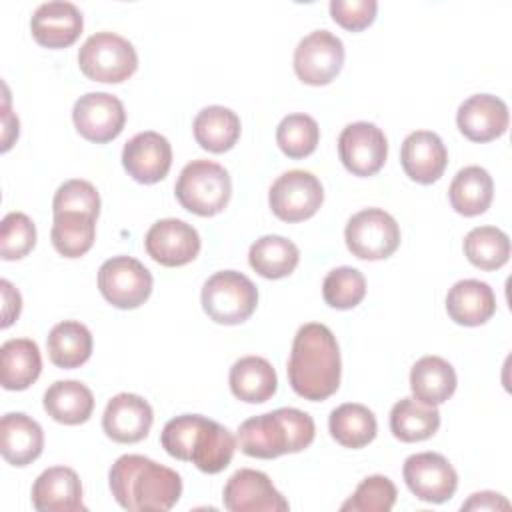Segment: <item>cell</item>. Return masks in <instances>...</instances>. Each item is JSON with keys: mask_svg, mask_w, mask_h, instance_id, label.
Wrapping results in <instances>:
<instances>
[{"mask_svg": "<svg viewBox=\"0 0 512 512\" xmlns=\"http://www.w3.org/2000/svg\"><path fill=\"white\" fill-rule=\"evenodd\" d=\"M196 142L214 154L230 150L240 138V118L226 106L202 108L192 124Z\"/></svg>", "mask_w": 512, "mask_h": 512, "instance_id": "obj_28", "label": "cell"}, {"mask_svg": "<svg viewBox=\"0 0 512 512\" xmlns=\"http://www.w3.org/2000/svg\"><path fill=\"white\" fill-rule=\"evenodd\" d=\"M44 410L56 422L76 426L92 416L94 396L78 380H58L44 392Z\"/></svg>", "mask_w": 512, "mask_h": 512, "instance_id": "obj_27", "label": "cell"}, {"mask_svg": "<svg viewBox=\"0 0 512 512\" xmlns=\"http://www.w3.org/2000/svg\"><path fill=\"white\" fill-rule=\"evenodd\" d=\"M464 254L480 270H498L510 258V240L496 226H476L464 236Z\"/></svg>", "mask_w": 512, "mask_h": 512, "instance_id": "obj_36", "label": "cell"}, {"mask_svg": "<svg viewBox=\"0 0 512 512\" xmlns=\"http://www.w3.org/2000/svg\"><path fill=\"white\" fill-rule=\"evenodd\" d=\"M408 490L422 502L442 504L450 500L458 488L454 466L438 452H418L404 460L402 468Z\"/></svg>", "mask_w": 512, "mask_h": 512, "instance_id": "obj_11", "label": "cell"}, {"mask_svg": "<svg viewBox=\"0 0 512 512\" xmlns=\"http://www.w3.org/2000/svg\"><path fill=\"white\" fill-rule=\"evenodd\" d=\"M122 166L136 182L156 184L166 178L172 166V146L154 130L138 132L124 144Z\"/></svg>", "mask_w": 512, "mask_h": 512, "instance_id": "obj_16", "label": "cell"}, {"mask_svg": "<svg viewBox=\"0 0 512 512\" xmlns=\"http://www.w3.org/2000/svg\"><path fill=\"white\" fill-rule=\"evenodd\" d=\"M316 426L310 414L298 408H278L244 420L238 426L236 444L246 456L272 460L308 448Z\"/></svg>", "mask_w": 512, "mask_h": 512, "instance_id": "obj_3", "label": "cell"}, {"mask_svg": "<svg viewBox=\"0 0 512 512\" xmlns=\"http://www.w3.org/2000/svg\"><path fill=\"white\" fill-rule=\"evenodd\" d=\"M46 348L54 366L78 368L92 354V334L82 322L64 320L50 330L46 338Z\"/></svg>", "mask_w": 512, "mask_h": 512, "instance_id": "obj_32", "label": "cell"}, {"mask_svg": "<svg viewBox=\"0 0 512 512\" xmlns=\"http://www.w3.org/2000/svg\"><path fill=\"white\" fill-rule=\"evenodd\" d=\"M318 140H320V128L316 120L302 112L284 116L276 128V142L280 150L294 160L310 156L316 150Z\"/></svg>", "mask_w": 512, "mask_h": 512, "instance_id": "obj_37", "label": "cell"}, {"mask_svg": "<svg viewBox=\"0 0 512 512\" xmlns=\"http://www.w3.org/2000/svg\"><path fill=\"white\" fill-rule=\"evenodd\" d=\"M328 428L332 438L344 448H364L378 432L374 412L358 402H346L334 408L328 418Z\"/></svg>", "mask_w": 512, "mask_h": 512, "instance_id": "obj_31", "label": "cell"}, {"mask_svg": "<svg viewBox=\"0 0 512 512\" xmlns=\"http://www.w3.org/2000/svg\"><path fill=\"white\" fill-rule=\"evenodd\" d=\"M292 390L312 402L326 400L340 386V348L332 330L320 322L298 328L288 358Z\"/></svg>", "mask_w": 512, "mask_h": 512, "instance_id": "obj_1", "label": "cell"}, {"mask_svg": "<svg viewBox=\"0 0 512 512\" xmlns=\"http://www.w3.org/2000/svg\"><path fill=\"white\" fill-rule=\"evenodd\" d=\"M300 260L298 246L278 234H266L258 238L248 252V262L262 278L278 280L294 272Z\"/></svg>", "mask_w": 512, "mask_h": 512, "instance_id": "obj_30", "label": "cell"}, {"mask_svg": "<svg viewBox=\"0 0 512 512\" xmlns=\"http://www.w3.org/2000/svg\"><path fill=\"white\" fill-rule=\"evenodd\" d=\"M446 312L460 326H480L496 312L494 290L482 280H458L446 294Z\"/></svg>", "mask_w": 512, "mask_h": 512, "instance_id": "obj_23", "label": "cell"}, {"mask_svg": "<svg viewBox=\"0 0 512 512\" xmlns=\"http://www.w3.org/2000/svg\"><path fill=\"white\" fill-rule=\"evenodd\" d=\"M174 192L188 212L214 216L226 208L232 194V180L224 166L212 160H192L182 168Z\"/></svg>", "mask_w": 512, "mask_h": 512, "instance_id": "obj_4", "label": "cell"}, {"mask_svg": "<svg viewBox=\"0 0 512 512\" xmlns=\"http://www.w3.org/2000/svg\"><path fill=\"white\" fill-rule=\"evenodd\" d=\"M494 196V182L482 166H466L454 176L448 198L452 208L462 216H478L488 210Z\"/></svg>", "mask_w": 512, "mask_h": 512, "instance_id": "obj_29", "label": "cell"}, {"mask_svg": "<svg viewBox=\"0 0 512 512\" xmlns=\"http://www.w3.org/2000/svg\"><path fill=\"white\" fill-rule=\"evenodd\" d=\"M232 394L248 404H262L270 400L278 388V378L272 364L262 356H244L230 368Z\"/></svg>", "mask_w": 512, "mask_h": 512, "instance_id": "obj_25", "label": "cell"}, {"mask_svg": "<svg viewBox=\"0 0 512 512\" xmlns=\"http://www.w3.org/2000/svg\"><path fill=\"white\" fill-rule=\"evenodd\" d=\"M154 422L152 406L138 394L120 392L108 400L102 414V428L108 438L120 444H134L148 436Z\"/></svg>", "mask_w": 512, "mask_h": 512, "instance_id": "obj_17", "label": "cell"}, {"mask_svg": "<svg viewBox=\"0 0 512 512\" xmlns=\"http://www.w3.org/2000/svg\"><path fill=\"white\" fill-rule=\"evenodd\" d=\"M344 64V44L328 30H314L294 50V72L310 86L332 82Z\"/></svg>", "mask_w": 512, "mask_h": 512, "instance_id": "obj_10", "label": "cell"}, {"mask_svg": "<svg viewBox=\"0 0 512 512\" xmlns=\"http://www.w3.org/2000/svg\"><path fill=\"white\" fill-rule=\"evenodd\" d=\"M96 236V218L80 212H62L54 214L50 238L56 248L66 258L84 256Z\"/></svg>", "mask_w": 512, "mask_h": 512, "instance_id": "obj_35", "label": "cell"}, {"mask_svg": "<svg viewBox=\"0 0 512 512\" xmlns=\"http://www.w3.org/2000/svg\"><path fill=\"white\" fill-rule=\"evenodd\" d=\"M440 412L416 398H402L390 410V430L402 442H420L436 434Z\"/></svg>", "mask_w": 512, "mask_h": 512, "instance_id": "obj_33", "label": "cell"}, {"mask_svg": "<svg viewBox=\"0 0 512 512\" xmlns=\"http://www.w3.org/2000/svg\"><path fill=\"white\" fill-rule=\"evenodd\" d=\"M84 28L82 12L66 0H50L40 4L32 18L30 30L34 40L46 48H66L78 40Z\"/></svg>", "mask_w": 512, "mask_h": 512, "instance_id": "obj_18", "label": "cell"}, {"mask_svg": "<svg viewBox=\"0 0 512 512\" xmlns=\"http://www.w3.org/2000/svg\"><path fill=\"white\" fill-rule=\"evenodd\" d=\"M324 302L336 310H350L366 296V278L352 266H340L326 274L322 282Z\"/></svg>", "mask_w": 512, "mask_h": 512, "instance_id": "obj_38", "label": "cell"}, {"mask_svg": "<svg viewBox=\"0 0 512 512\" xmlns=\"http://www.w3.org/2000/svg\"><path fill=\"white\" fill-rule=\"evenodd\" d=\"M98 288L120 310L142 306L152 292L150 270L132 256H112L98 270Z\"/></svg>", "mask_w": 512, "mask_h": 512, "instance_id": "obj_8", "label": "cell"}, {"mask_svg": "<svg viewBox=\"0 0 512 512\" xmlns=\"http://www.w3.org/2000/svg\"><path fill=\"white\" fill-rule=\"evenodd\" d=\"M2 150H8L12 146V140L18 138V118L10 112L8 102L4 104V118H2Z\"/></svg>", "mask_w": 512, "mask_h": 512, "instance_id": "obj_46", "label": "cell"}, {"mask_svg": "<svg viewBox=\"0 0 512 512\" xmlns=\"http://www.w3.org/2000/svg\"><path fill=\"white\" fill-rule=\"evenodd\" d=\"M400 162L410 180L418 184H432L444 174L448 152L436 132L416 130L402 142Z\"/></svg>", "mask_w": 512, "mask_h": 512, "instance_id": "obj_20", "label": "cell"}, {"mask_svg": "<svg viewBox=\"0 0 512 512\" xmlns=\"http://www.w3.org/2000/svg\"><path fill=\"white\" fill-rule=\"evenodd\" d=\"M72 120L82 138L104 144L122 132L126 124V110L114 94L88 92L74 102Z\"/></svg>", "mask_w": 512, "mask_h": 512, "instance_id": "obj_12", "label": "cell"}, {"mask_svg": "<svg viewBox=\"0 0 512 512\" xmlns=\"http://www.w3.org/2000/svg\"><path fill=\"white\" fill-rule=\"evenodd\" d=\"M324 200L320 180L306 170H288L274 180L268 192L272 212L284 222L312 218Z\"/></svg>", "mask_w": 512, "mask_h": 512, "instance_id": "obj_9", "label": "cell"}, {"mask_svg": "<svg viewBox=\"0 0 512 512\" xmlns=\"http://www.w3.org/2000/svg\"><path fill=\"white\" fill-rule=\"evenodd\" d=\"M202 308L216 324H242L258 304V290L254 282L236 270H220L212 274L202 286Z\"/></svg>", "mask_w": 512, "mask_h": 512, "instance_id": "obj_5", "label": "cell"}, {"mask_svg": "<svg viewBox=\"0 0 512 512\" xmlns=\"http://www.w3.org/2000/svg\"><path fill=\"white\" fill-rule=\"evenodd\" d=\"M108 484L114 500L128 512H166L182 494V478L176 470L140 454L120 456Z\"/></svg>", "mask_w": 512, "mask_h": 512, "instance_id": "obj_2", "label": "cell"}, {"mask_svg": "<svg viewBox=\"0 0 512 512\" xmlns=\"http://www.w3.org/2000/svg\"><path fill=\"white\" fill-rule=\"evenodd\" d=\"M508 508H510V502L502 494H496L490 490L476 492L462 504V510H508Z\"/></svg>", "mask_w": 512, "mask_h": 512, "instance_id": "obj_45", "label": "cell"}, {"mask_svg": "<svg viewBox=\"0 0 512 512\" xmlns=\"http://www.w3.org/2000/svg\"><path fill=\"white\" fill-rule=\"evenodd\" d=\"M410 390L426 406L444 404L456 390V372L440 356H422L410 370Z\"/></svg>", "mask_w": 512, "mask_h": 512, "instance_id": "obj_26", "label": "cell"}, {"mask_svg": "<svg viewBox=\"0 0 512 512\" xmlns=\"http://www.w3.org/2000/svg\"><path fill=\"white\" fill-rule=\"evenodd\" d=\"M348 250L360 260H382L400 246V228L392 214L382 208L356 212L344 230Z\"/></svg>", "mask_w": 512, "mask_h": 512, "instance_id": "obj_7", "label": "cell"}, {"mask_svg": "<svg viewBox=\"0 0 512 512\" xmlns=\"http://www.w3.org/2000/svg\"><path fill=\"white\" fill-rule=\"evenodd\" d=\"M52 212L62 214V212H80L98 218L100 214V194L98 190L80 178L66 180L64 184L58 186L54 200H52Z\"/></svg>", "mask_w": 512, "mask_h": 512, "instance_id": "obj_42", "label": "cell"}, {"mask_svg": "<svg viewBox=\"0 0 512 512\" xmlns=\"http://www.w3.org/2000/svg\"><path fill=\"white\" fill-rule=\"evenodd\" d=\"M234 450L236 438L232 432L208 418L196 438L190 462L206 474H218L232 462Z\"/></svg>", "mask_w": 512, "mask_h": 512, "instance_id": "obj_34", "label": "cell"}, {"mask_svg": "<svg viewBox=\"0 0 512 512\" xmlns=\"http://www.w3.org/2000/svg\"><path fill=\"white\" fill-rule=\"evenodd\" d=\"M44 448L40 424L24 412H8L0 420V452L12 466H28Z\"/></svg>", "mask_w": 512, "mask_h": 512, "instance_id": "obj_22", "label": "cell"}, {"mask_svg": "<svg viewBox=\"0 0 512 512\" xmlns=\"http://www.w3.org/2000/svg\"><path fill=\"white\" fill-rule=\"evenodd\" d=\"M144 248L148 256L162 266H184L200 252V236L194 226L178 218H164L154 222L146 236Z\"/></svg>", "mask_w": 512, "mask_h": 512, "instance_id": "obj_15", "label": "cell"}, {"mask_svg": "<svg viewBox=\"0 0 512 512\" xmlns=\"http://www.w3.org/2000/svg\"><path fill=\"white\" fill-rule=\"evenodd\" d=\"M78 66L86 78L104 84L128 80L138 68L132 42L114 32H96L78 50Z\"/></svg>", "mask_w": 512, "mask_h": 512, "instance_id": "obj_6", "label": "cell"}, {"mask_svg": "<svg viewBox=\"0 0 512 512\" xmlns=\"http://www.w3.org/2000/svg\"><path fill=\"white\" fill-rule=\"evenodd\" d=\"M222 500L230 512H286L290 508L268 474L252 468H240L228 478Z\"/></svg>", "mask_w": 512, "mask_h": 512, "instance_id": "obj_14", "label": "cell"}, {"mask_svg": "<svg viewBox=\"0 0 512 512\" xmlns=\"http://www.w3.org/2000/svg\"><path fill=\"white\" fill-rule=\"evenodd\" d=\"M206 420L208 418L200 416V414H182V416L168 420L166 426L162 428V436H160L162 448L172 458L190 462L196 438H198L202 426L206 424Z\"/></svg>", "mask_w": 512, "mask_h": 512, "instance_id": "obj_40", "label": "cell"}, {"mask_svg": "<svg viewBox=\"0 0 512 512\" xmlns=\"http://www.w3.org/2000/svg\"><path fill=\"white\" fill-rule=\"evenodd\" d=\"M508 106L492 94H474L466 98L456 112L460 132L472 142H490L508 128Z\"/></svg>", "mask_w": 512, "mask_h": 512, "instance_id": "obj_19", "label": "cell"}, {"mask_svg": "<svg viewBox=\"0 0 512 512\" xmlns=\"http://www.w3.org/2000/svg\"><path fill=\"white\" fill-rule=\"evenodd\" d=\"M36 244V226L24 212H8L0 224V256L4 260L24 258Z\"/></svg>", "mask_w": 512, "mask_h": 512, "instance_id": "obj_41", "label": "cell"}, {"mask_svg": "<svg viewBox=\"0 0 512 512\" xmlns=\"http://www.w3.org/2000/svg\"><path fill=\"white\" fill-rule=\"evenodd\" d=\"M396 486L388 476L364 478L354 494L340 506L344 512H390L396 502Z\"/></svg>", "mask_w": 512, "mask_h": 512, "instance_id": "obj_39", "label": "cell"}, {"mask_svg": "<svg viewBox=\"0 0 512 512\" xmlns=\"http://www.w3.org/2000/svg\"><path fill=\"white\" fill-rule=\"evenodd\" d=\"M338 154L354 176L376 174L388 156V140L372 122H352L338 136Z\"/></svg>", "mask_w": 512, "mask_h": 512, "instance_id": "obj_13", "label": "cell"}, {"mask_svg": "<svg viewBox=\"0 0 512 512\" xmlns=\"http://www.w3.org/2000/svg\"><path fill=\"white\" fill-rule=\"evenodd\" d=\"M42 372L38 344L30 338H10L0 348V382L6 390H26Z\"/></svg>", "mask_w": 512, "mask_h": 512, "instance_id": "obj_24", "label": "cell"}, {"mask_svg": "<svg viewBox=\"0 0 512 512\" xmlns=\"http://www.w3.org/2000/svg\"><path fill=\"white\" fill-rule=\"evenodd\" d=\"M378 2L376 0H332L330 16L336 24L350 32L368 28L376 18Z\"/></svg>", "mask_w": 512, "mask_h": 512, "instance_id": "obj_43", "label": "cell"}, {"mask_svg": "<svg viewBox=\"0 0 512 512\" xmlns=\"http://www.w3.org/2000/svg\"><path fill=\"white\" fill-rule=\"evenodd\" d=\"M32 506L38 512L86 510L78 474L68 466L46 468L32 486Z\"/></svg>", "mask_w": 512, "mask_h": 512, "instance_id": "obj_21", "label": "cell"}, {"mask_svg": "<svg viewBox=\"0 0 512 512\" xmlns=\"http://www.w3.org/2000/svg\"><path fill=\"white\" fill-rule=\"evenodd\" d=\"M0 290H2V328H8L22 310V298L20 292L8 282V280H0Z\"/></svg>", "mask_w": 512, "mask_h": 512, "instance_id": "obj_44", "label": "cell"}]
</instances>
